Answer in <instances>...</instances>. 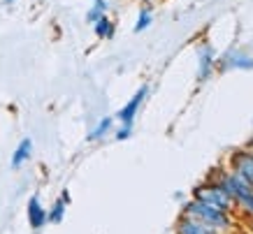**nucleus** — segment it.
Segmentation results:
<instances>
[{
	"mask_svg": "<svg viewBox=\"0 0 253 234\" xmlns=\"http://www.w3.org/2000/svg\"><path fill=\"white\" fill-rule=\"evenodd\" d=\"M93 5H95V7H100L102 12H107V0H93Z\"/></svg>",
	"mask_w": 253,
	"mask_h": 234,
	"instance_id": "f3484780",
	"label": "nucleus"
},
{
	"mask_svg": "<svg viewBox=\"0 0 253 234\" xmlns=\"http://www.w3.org/2000/svg\"><path fill=\"white\" fill-rule=\"evenodd\" d=\"M154 23V14H151V9L149 7H144L142 12H139V16H137V23H135V33H144L149 26Z\"/></svg>",
	"mask_w": 253,
	"mask_h": 234,
	"instance_id": "ddd939ff",
	"label": "nucleus"
},
{
	"mask_svg": "<svg viewBox=\"0 0 253 234\" xmlns=\"http://www.w3.org/2000/svg\"><path fill=\"white\" fill-rule=\"evenodd\" d=\"M176 234H218L214 227L205 225V223H200L198 218H193V216H181L179 223H176Z\"/></svg>",
	"mask_w": 253,
	"mask_h": 234,
	"instance_id": "0eeeda50",
	"label": "nucleus"
},
{
	"mask_svg": "<svg viewBox=\"0 0 253 234\" xmlns=\"http://www.w3.org/2000/svg\"><path fill=\"white\" fill-rule=\"evenodd\" d=\"M230 172L253 188V153L251 151H235L230 156Z\"/></svg>",
	"mask_w": 253,
	"mask_h": 234,
	"instance_id": "20e7f679",
	"label": "nucleus"
},
{
	"mask_svg": "<svg viewBox=\"0 0 253 234\" xmlns=\"http://www.w3.org/2000/svg\"><path fill=\"white\" fill-rule=\"evenodd\" d=\"M93 31H95L98 38L109 39V38H114V23L109 21L107 16H102V19H98V21L93 23Z\"/></svg>",
	"mask_w": 253,
	"mask_h": 234,
	"instance_id": "f8f14e48",
	"label": "nucleus"
},
{
	"mask_svg": "<svg viewBox=\"0 0 253 234\" xmlns=\"http://www.w3.org/2000/svg\"><path fill=\"white\" fill-rule=\"evenodd\" d=\"M28 223H31L33 230H40V227H44L49 220H46V209L42 206L38 195H33L28 199Z\"/></svg>",
	"mask_w": 253,
	"mask_h": 234,
	"instance_id": "1a4fd4ad",
	"label": "nucleus"
},
{
	"mask_svg": "<svg viewBox=\"0 0 253 234\" xmlns=\"http://www.w3.org/2000/svg\"><path fill=\"white\" fill-rule=\"evenodd\" d=\"M184 213L186 216L198 218L200 223H205V225L214 227L216 232L230 227V216H228V211H221V209H216V206H211V204L200 202V199H191V202H186Z\"/></svg>",
	"mask_w": 253,
	"mask_h": 234,
	"instance_id": "f03ea898",
	"label": "nucleus"
},
{
	"mask_svg": "<svg viewBox=\"0 0 253 234\" xmlns=\"http://www.w3.org/2000/svg\"><path fill=\"white\" fill-rule=\"evenodd\" d=\"M31 156H33V139L26 137L14 149V153H12V169H19L21 165H26V162L31 160Z\"/></svg>",
	"mask_w": 253,
	"mask_h": 234,
	"instance_id": "9d476101",
	"label": "nucleus"
},
{
	"mask_svg": "<svg viewBox=\"0 0 253 234\" xmlns=\"http://www.w3.org/2000/svg\"><path fill=\"white\" fill-rule=\"evenodd\" d=\"M193 199L211 204V206L221 209V211H228V213H230L232 204H235L230 199V195L223 190L221 183H216V181H207V183H202V186H198V188L193 190Z\"/></svg>",
	"mask_w": 253,
	"mask_h": 234,
	"instance_id": "7ed1b4c3",
	"label": "nucleus"
},
{
	"mask_svg": "<svg viewBox=\"0 0 253 234\" xmlns=\"http://www.w3.org/2000/svg\"><path fill=\"white\" fill-rule=\"evenodd\" d=\"M216 183H221L223 190L230 195V199L239 206H244L249 213H253V188H249L244 181H239L232 172H225V169H216L214 176Z\"/></svg>",
	"mask_w": 253,
	"mask_h": 234,
	"instance_id": "f257e3e1",
	"label": "nucleus"
},
{
	"mask_svg": "<svg viewBox=\"0 0 253 234\" xmlns=\"http://www.w3.org/2000/svg\"><path fill=\"white\" fill-rule=\"evenodd\" d=\"M251 153H253V139H251Z\"/></svg>",
	"mask_w": 253,
	"mask_h": 234,
	"instance_id": "a211bd4d",
	"label": "nucleus"
},
{
	"mask_svg": "<svg viewBox=\"0 0 253 234\" xmlns=\"http://www.w3.org/2000/svg\"><path fill=\"white\" fill-rule=\"evenodd\" d=\"M102 16H105V12H102L100 7H95V5H93V7L88 9V14H86V21H88V23H95L98 19H102Z\"/></svg>",
	"mask_w": 253,
	"mask_h": 234,
	"instance_id": "dca6fc26",
	"label": "nucleus"
},
{
	"mask_svg": "<svg viewBox=\"0 0 253 234\" xmlns=\"http://www.w3.org/2000/svg\"><path fill=\"white\" fill-rule=\"evenodd\" d=\"M112 123H114V121H112L109 116H107V118H102V121H100L95 128H93V132L88 135V139H102V137H105L109 130H112Z\"/></svg>",
	"mask_w": 253,
	"mask_h": 234,
	"instance_id": "4468645a",
	"label": "nucleus"
},
{
	"mask_svg": "<svg viewBox=\"0 0 253 234\" xmlns=\"http://www.w3.org/2000/svg\"><path fill=\"white\" fill-rule=\"evenodd\" d=\"M130 135H132V125H128V123H121V128L116 130V139H119V142L128 139Z\"/></svg>",
	"mask_w": 253,
	"mask_h": 234,
	"instance_id": "2eb2a0df",
	"label": "nucleus"
},
{
	"mask_svg": "<svg viewBox=\"0 0 253 234\" xmlns=\"http://www.w3.org/2000/svg\"><path fill=\"white\" fill-rule=\"evenodd\" d=\"M70 202V193L68 190H63L61 193V199H56V204L51 206V211H46V220L49 223H61L65 218V206Z\"/></svg>",
	"mask_w": 253,
	"mask_h": 234,
	"instance_id": "9b49d317",
	"label": "nucleus"
},
{
	"mask_svg": "<svg viewBox=\"0 0 253 234\" xmlns=\"http://www.w3.org/2000/svg\"><path fill=\"white\" fill-rule=\"evenodd\" d=\"M253 70V58L242 51H228L221 58V70Z\"/></svg>",
	"mask_w": 253,
	"mask_h": 234,
	"instance_id": "6e6552de",
	"label": "nucleus"
},
{
	"mask_svg": "<svg viewBox=\"0 0 253 234\" xmlns=\"http://www.w3.org/2000/svg\"><path fill=\"white\" fill-rule=\"evenodd\" d=\"M146 93H149V86H142V88L128 100V105L119 112V121L132 125V121H135V116H137V112H139V107H142V102H144V98H146Z\"/></svg>",
	"mask_w": 253,
	"mask_h": 234,
	"instance_id": "423d86ee",
	"label": "nucleus"
},
{
	"mask_svg": "<svg viewBox=\"0 0 253 234\" xmlns=\"http://www.w3.org/2000/svg\"><path fill=\"white\" fill-rule=\"evenodd\" d=\"M216 51L211 44H200L198 46V81H207L211 72H214Z\"/></svg>",
	"mask_w": 253,
	"mask_h": 234,
	"instance_id": "39448f33",
	"label": "nucleus"
}]
</instances>
